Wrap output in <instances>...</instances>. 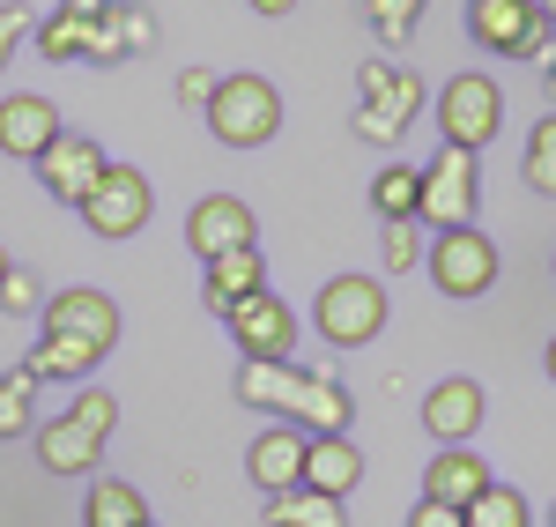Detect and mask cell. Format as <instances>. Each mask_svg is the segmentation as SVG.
<instances>
[{
  "label": "cell",
  "mask_w": 556,
  "mask_h": 527,
  "mask_svg": "<svg viewBox=\"0 0 556 527\" xmlns=\"http://www.w3.org/2000/svg\"><path fill=\"white\" fill-rule=\"evenodd\" d=\"M424 104H430V83L416 67L364 60V67H356V112H349V127H356V141H371V149H393L401 134L416 127Z\"/></svg>",
  "instance_id": "1"
},
{
  "label": "cell",
  "mask_w": 556,
  "mask_h": 527,
  "mask_svg": "<svg viewBox=\"0 0 556 527\" xmlns=\"http://www.w3.org/2000/svg\"><path fill=\"white\" fill-rule=\"evenodd\" d=\"M386 319H393V305H386V283L379 275H334V283H319V298H312V335L327 342V350H371L386 335Z\"/></svg>",
  "instance_id": "2"
},
{
  "label": "cell",
  "mask_w": 556,
  "mask_h": 527,
  "mask_svg": "<svg viewBox=\"0 0 556 527\" xmlns=\"http://www.w3.org/2000/svg\"><path fill=\"white\" fill-rule=\"evenodd\" d=\"M201 120H208V134L223 149H267L282 134V89L267 75H223Z\"/></svg>",
  "instance_id": "3"
},
{
  "label": "cell",
  "mask_w": 556,
  "mask_h": 527,
  "mask_svg": "<svg viewBox=\"0 0 556 527\" xmlns=\"http://www.w3.org/2000/svg\"><path fill=\"white\" fill-rule=\"evenodd\" d=\"M430 120H438V134L453 141V149H490L497 134H505V89H497V75H475V67H460L453 83H438V97H430Z\"/></svg>",
  "instance_id": "4"
},
{
  "label": "cell",
  "mask_w": 556,
  "mask_h": 527,
  "mask_svg": "<svg viewBox=\"0 0 556 527\" xmlns=\"http://www.w3.org/2000/svg\"><path fill=\"white\" fill-rule=\"evenodd\" d=\"M482 216V156L475 149H438L424 164V193H416V223L424 230H468Z\"/></svg>",
  "instance_id": "5"
},
{
  "label": "cell",
  "mask_w": 556,
  "mask_h": 527,
  "mask_svg": "<svg viewBox=\"0 0 556 527\" xmlns=\"http://www.w3.org/2000/svg\"><path fill=\"white\" fill-rule=\"evenodd\" d=\"M75 216H83V230H89V238H104V246L141 238L149 216H156V186H149V172H134V164H104Z\"/></svg>",
  "instance_id": "6"
},
{
  "label": "cell",
  "mask_w": 556,
  "mask_h": 527,
  "mask_svg": "<svg viewBox=\"0 0 556 527\" xmlns=\"http://www.w3.org/2000/svg\"><path fill=\"white\" fill-rule=\"evenodd\" d=\"M424 267H430V283H438V298H490L497 290V275H505V253H497V238L490 230H438L430 238V253H424Z\"/></svg>",
  "instance_id": "7"
},
{
  "label": "cell",
  "mask_w": 556,
  "mask_h": 527,
  "mask_svg": "<svg viewBox=\"0 0 556 527\" xmlns=\"http://www.w3.org/2000/svg\"><path fill=\"white\" fill-rule=\"evenodd\" d=\"M45 335H75V342H89V350H119V305L104 298V290H89V283H75V290H52L45 298Z\"/></svg>",
  "instance_id": "8"
},
{
  "label": "cell",
  "mask_w": 556,
  "mask_h": 527,
  "mask_svg": "<svg viewBox=\"0 0 556 527\" xmlns=\"http://www.w3.org/2000/svg\"><path fill=\"white\" fill-rule=\"evenodd\" d=\"M223 327H230V350H238V356H298V312H290L282 290L245 298Z\"/></svg>",
  "instance_id": "9"
},
{
  "label": "cell",
  "mask_w": 556,
  "mask_h": 527,
  "mask_svg": "<svg viewBox=\"0 0 556 527\" xmlns=\"http://www.w3.org/2000/svg\"><path fill=\"white\" fill-rule=\"evenodd\" d=\"M60 134H67L60 127V104H52L45 89H8V97H0V156L38 164Z\"/></svg>",
  "instance_id": "10"
},
{
  "label": "cell",
  "mask_w": 556,
  "mask_h": 527,
  "mask_svg": "<svg viewBox=\"0 0 556 527\" xmlns=\"http://www.w3.org/2000/svg\"><path fill=\"white\" fill-rule=\"evenodd\" d=\"M104 164H112V156H104V149H97L83 127H67V134H60V141L38 156V164H30V172H38V186L60 201V209H83V193L97 186V172H104Z\"/></svg>",
  "instance_id": "11"
},
{
  "label": "cell",
  "mask_w": 556,
  "mask_h": 527,
  "mask_svg": "<svg viewBox=\"0 0 556 527\" xmlns=\"http://www.w3.org/2000/svg\"><path fill=\"white\" fill-rule=\"evenodd\" d=\"M186 246H193L201 261L238 253V246H260L253 201H238V193H201V201H193V216H186Z\"/></svg>",
  "instance_id": "12"
},
{
  "label": "cell",
  "mask_w": 556,
  "mask_h": 527,
  "mask_svg": "<svg viewBox=\"0 0 556 527\" xmlns=\"http://www.w3.org/2000/svg\"><path fill=\"white\" fill-rule=\"evenodd\" d=\"M482 416H490V394H482V379H468V372L438 379V387L424 394V431L438 446H475Z\"/></svg>",
  "instance_id": "13"
},
{
  "label": "cell",
  "mask_w": 556,
  "mask_h": 527,
  "mask_svg": "<svg viewBox=\"0 0 556 527\" xmlns=\"http://www.w3.org/2000/svg\"><path fill=\"white\" fill-rule=\"evenodd\" d=\"M290 424H298L304 439H327V431H349V424H356V401H349L334 364H304V387H298V401H290Z\"/></svg>",
  "instance_id": "14"
},
{
  "label": "cell",
  "mask_w": 556,
  "mask_h": 527,
  "mask_svg": "<svg viewBox=\"0 0 556 527\" xmlns=\"http://www.w3.org/2000/svg\"><path fill=\"white\" fill-rule=\"evenodd\" d=\"M542 30V8L534 0H468V38L497 60H519L527 38Z\"/></svg>",
  "instance_id": "15"
},
{
  "label": "cell",
  "mask_w": 556,
  "mask_h": 527,
  "mask_svg": "<svg viewBox=\"0 0 556 527\" xmlns=\"http://www.w3.org/2000/svg\"><path fill=\"white\" fill-rule=\"evenodd\" d=\"M298 387H304V364H298V356H238V401L260 409V416L290 424Z\"/></svg>",
  "instance_id": "16"
},
{
  "label": "cell",
  "mask_w": 556,
  "mask_h": 527,
  "mask_svg": "<svg viewBox=\"0 0 556 527\" xmlns=\"http://www.w3.org/2000/svg\"><path fill=\"white\" fill-rule=\"evenodd\" d=\"M304 446H312V439H304L298 424H267V431L245 446V476L260 484V498L304 484Z\"/></svg>",
  "instance_id": "17"
},
{
  "label": "cell",
  "mask_w": 556,
  "mask_h": 527,
  "mask_svg": "<svg viewBox=\"0 0 556 527\" xmlns=\"http://www.w3.org/2000/svg\"><path fill=\"white\" fill-rule=\"evenodd\" d=\"M30 446H38V468H45V476H97V461H104V439L83 431L67 409H60V416H45L38 431H30Z\"/></svg>",
  "instance_id": "18"
},
{
  "label": "cell",
  "mask_w": 556,
  "mask_h": 527,
  "mask_svg": "<svg viewBox=\"0 0 556 527\" xmlns=\"http://www.w3.org/2000/svg\"><path fill=\"white\" fill-rule=\"evenodd\" d=\"M201 267H208V275H201V298H208L215 319H230L245 298H260V290H267V261H260V246L215 253V261H201Z\"/></svg>",
  "instance_id": "19"
},
{
  "label": "cell",
  "mask_w": 556,
  "mask_h": 527,
  "mask_svg": "<svg viewBox=\"0 0 556 527\" xmlns=\"http://www.w3.org/2000/svg\"><path fill=\"white\" fill-rule=\"evenodd\" d=\"M490 484H497V476H490V461H482L475 446H438V453H430V468H424V498L460 505V513H468Z\"/></svg>",
  "instance_id": "20"
},
{
  "label": "cell",
  "mask_w": 556,
  "mask_h": 527,
  "mask_svg": "<svg viewBox=\"0 0 556 527\" xmlns=\"http://www.w3.org/2000/svg\"><path fill=\"white\" fill-rule=\"evenodd\" d=\"M364 484V446L349 431H327V439L304 446V490H327V498H349Z\"/></svg>",
  "instance_id": "21"
},
{
  "label": "cell",
  "mask_w": 556,
  "mask_h": 527,
  "mask_svg": "<svg viewBox=\"0 0 556 527\" xmlns=\"http://www.w3.org/2000/svg\"><path fill=\"white\" fill-rule=\"evenodd\" d=\"M97 364H104V350H89V342H75V335H38V350L23 356V372H30L38 387H45V379H60V387H83Z\"/></svg>",
  "instance_id": "22"
},
{
  "label": "cell",
  "mask_w": 556,
  "mask_h": 527,
  "mask_svg": "<svg viewBox=\"0 0 556 527\" xmlns=\"http://www.w3.org/2000/svg\"><path fill=\"white\" fill-rule=\"evenodd\" d=\"M149 520V498L119 476H89L83 490V527H141Z\"/></svg>",
  "instance_id": "23"
},
{
  "label": "cell",
  "mask_w": 556,
  "mask_h": 527,
  "mask_svg": "<svg viewBox=\"0 0 556 527\" xmlns=\"http://www.w3.org/2000/svg\"><path fill=\"white\" fill-rule=\"evenodd\" d=\"M260 520L267 527H349L342 520V498H327V490H275L267 505H260Z\"/></svg>",
  "instance_id": "24"
},
{
  "label": "cell",
  "mask_w": 556,
  "mask_h": 527,
  "mask_svg": "<svg viewBox=\"0 0 556 527\" xmlns=\"http://www.w3.org/2000/svg\"><path fill=\"white\" fill-rule=\"evenodd\" d=\"M30 431H38V379L15 364V372H0V446L30 439Z\"/></svg>",
  "instance_id": "25"
},
{
  "label": "cell",
  "mask_w": 556,
  "mask_h": 527,
  "mask_svg": "<svg viewBox=\"0 0 556 527\" xmlns=\"http://www.w3.org/2000/svg\"><path fill=\"white\" fill-rule=\"evenodd\" d=\"M89 23H97V15H75V8H52V15L38 23V60H52V67L83 60V52H89Z\"/></svg>",
  "instance_id": "26"
},
{
  "label": "cell",
  "mask_w": 556,
  "mask_h": 527,
  "mask_svg": "<svg viewBox=\"0 0 556 527\" xmlns=\"http://www.w3.org/2000/svg\"><path fill=\"white\" fill-rule=\"evenodd\" d=\"M416 193H424V172H416V164H386V172L371 178V216L379 223L416 216Z\"/></svg>",
  "instance_id": "27"
},
{
  "label": "cell",
  "mask_w": 556,
  "mask_h": 527,
  "mask_svg": "<svg viewBox=\"0 0 556 527\" xmlns=\"http://www.w3.org/2000/svg\"><path fill=\"white\" fill-rule=\"evenodd\" d=\"M519 178H527V193L556 201V112H549V120H534L527 149H519Z\"/></svg>",
  "instance_id": "28"
},
{
  "label": "cell",
  "mask_w": 556,
  "mask_h": 527,
  "mask_svg": "<svg viewBox=\"0 0 556 527\" xmlns=\"http://www.w3.org/2000/svg\"><path fill=\"white\" fill-rule=\"evenodd\" d=\"M430 0H364V23H371V38L379 45H408L416 38V23H424Z\"/></svg>",
  "instance_id": "29"
},
{
  "label": "cell",
  "mask_w": 556,
  "mask_h": 527,
  "mask_svg": "<svg viewBox=\"0 0 556 527\" xmlns=\"http://www.w3.org/2000/svg\"><path fill=\"white\" fill-rule=\"evenodd\" d=\"M468 527H534V513H527V490L490 484V490L468 505Z\"/></svg>",
  "instance_id": "30"
},
{
  "label": "cell",
  "mask_w": 556,
  "mask_h": 527,
  "mask_svg": "<svg viewBox=\"0 0 556 527\" xmlns=\"http://www.w3.org/2000/svg\"><path fill=\"white\" fill-rule=\"evenodd\" d=\"M424 253H430V246H424V223H416V216L379 223V261H386V275H408Z\"/></svg>",
  "instance_id": "31"
},
{
  "label": "cell",
  "mask_w": 556,
  "mask_h": 527,
  "mask_svg": "<svg viewBox=\"0 0 556 527\" xmlns=\"http://www.w3.org/2000/svg\"><path fill=\"white\" fill-rule=\"evenodd\" d=\"M45 298H52V290H45L30 267H8V275H0V312H8V319H30V312H45Z\"/></svg>",
  "instance_id": "32"
},
{
  "label": "cell",
  "mask_w": 556,
  "mask_h": 527,
  "mask_svg": "<svg viewBox=\"0 0 556 527\" xmlns=\"http://www.w3.org/2000/svg\"><path fill=\"white\" fill-rule=\"evenodd\" d=\"M67 416H75V424H83V431H97V439H112V431H119V401L104 394V387H83V394H75V409H67Z\"/></svg>",
  "instance_id": "33"
},
{
  "label": "cell",
  "mask_w": 556,
  "mask_h": 527,
  "mask_svg": "<svg viewBox=\"0 0 556 527\" xmlns=\"http://www.w3.org/2000/svg\"><path fill=\"white\" fill-rule=\"evenodd\" d=\"M112 15H119V38H127V60H141V52H156V15H149L141 0H112Z\"/></svg>",
  "instance_id": "34"
},
{
  "label": "cell",
  "mask_w": 556,
  "mask_h": 527,
  "mask_svg": "<svg viewBox=\"0 0 556 527\" xmlns=\"http://www.w3.org/2000/svg\"><path fill=\"white\" fill-rule=\"evenodd\" d=\"M83 60H89V67H119V60H127V38H119V15H112V8L89 23V52H83Z\"/></svg>",
  "instance_id": "35"
},
{
  "label": "cell",
  "mask_w": 556,
  "mask_h": 527,
  "mask_svg": "<svg viewBox=\"0 0 556 527\" xmlns=\"http://www.w3.org/2000/svg\"><path fill=\"white\" fill-rule=\"evenodd\" d=\"M38 30V15H30V0H0V67L23 52V38Z\"/></svg>",
  "instance_id": "36"
},
{
  "label": "cell",
  "mask_w": 556,
  "mask_h": 527,
  "mask_svg": "<svg viewBox=\"0 0 556 527\" xmlns=\"http://www.w3.org/2000/svg\"><path fill=\"white\" fill-rule=\"evenodd\" d=\"M215 83H223V75H208V67H178V104H186V112H208Z\"/></svg>",
  "instance_id": "37"
},
{
  "label": "cell",
  "mask_w": 556,
  "mask_h": 527,
  "mask_svg": "<svg viewBox=\"0 0 556 527\" xmlns=\"http://www.w3.org/2000/svg\"><path fill=\"white\" fill-rule=\"evenodd\" d=\"M408 527H468V513L460 505H438V498H416L408 505Z\"/></svg>",
  "instance_id": "38"
},
{
  "label": "cell",
  "mask_w": 556,
  "mask_h": 527,
  "mask_svg": "<svg viewBox=\"0 0 556 527\" xmlns=\"http://www.w3.org/2000/svg\"><path fill=\"white\" fill-rule=\"evenodd\" d=\"M253 15H298V0H245Z\"/></svg>",
  "instance_id": "39"
},
{
  "label": "cell",
  "mask_w": 556,
  "mask_h": 527,
  "mask_svg": "<svg viewBox=\"0 0 556 527\" xmlns=\"http://www.w3.org/2000/svg\"><path fill=\"white\" fill-rule=\"evenodd\" d=\"M60 8H75V15H104L112 0H60Z\"/></svg>",
  "instance_id": "40"
},
{
  "label": "cell",
  "mask_w": 556,
  "mask_h": 527,
  "mask_svg": "<svg viewBox=\"0 0 556 527\" xmlns=\"http://www.w3.org/2000/svg\"><path fill=\"white\" fill-rule=\"evenodd\" d=\"M534 75H542V89H549V104H556V60H549V67H534Z\"/></svg>",
  "instance_id": "41"
},
{
  "label": "cell",
  "mask_w": 556,
  "mask_h": 527,
  "mask_svg": "<svg viewBox=\"0 0 556 527\" xmlns=\"http://www.w3.org/2000/svg\"><path fill=\"white\" fill-rule=\"evenodd\" d=\"M542 372H549V387H556V335H549V350H542Z\"/></svg>",
  "instance_id": "42"
},
{
  "label": "cell",
  "mask_w": 556,
  "mask_h": 527,
  "mask_svg": "<svg viewBox=\"0 0 556 527\" xmlns=\"http://www.w3.org/2000/svg\"><path fill=\"white\" fill-rule=\"evenodd\" d=\"M534 8H542V15H549V30H556V0H534Z\"/></svg>",
  "instance_id": "43"
},
{
  "label": "cell",
  "mask_w": 556,
  "mask_h": 527,
  "mask_svg": "<svg viewBox=\"0 0 556 527\" xmlns=\"http://www.w3.org/2000/svg\"><path fill=\"white\" fill-rule=\"evenodd\" d=\"M8 267H15V253H8V246H0V275H8Z\"/></svg>",
  "instance_id": "44"
},
{
  "label": "cell",
  "mask_w": 556,
  "mask_h": 527,
  "mask_svg": "<svg viewBox=\"0 0 556 527\" xmlns=\"http://www.w3.org/2000/svg\"><path fill=\"white\" fill-rule=\"evenodd\" d=\"M549 527H556V505H549Z\"/></svg>",
  "instance_id": "45"
},
{
  "label": "cell",
  "mask_w": 556,
  "mask_h": 527,
  "mask_svg": "<svg viewBox=\"0 0 556 527\" xmlns=\"http://www.w3.org/2000/svg\"><path fill=\"white\" fill-rule=\"evenodd\" d=\"M141 527H156V520H141Z\"/></svg>",
  "instance_id": "46"
},
{
  "label": "cell",
  "mask_w": 556,
  "mask_h": 527,
  "mask_svg": "<svg viewBox=\"0 0 556 527\" xmlns=\"http://www.w3.org/2000/svg\"><path fill=\"white\" fill-rule=\"evenodd\" d=\"M549 275H556V261H549Z\"/></svg>",
  "instance_id": "47"
}]
</instances>
